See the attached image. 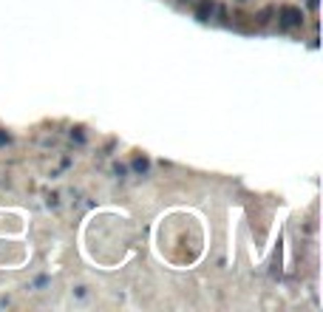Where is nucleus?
<instances>
[{
	"label": "nucleus",
	"mask_w": 323,
	"mask_h": 312,
	"mask_svg": "<svg viewBox=\"0 0 323 312\" xmlns=\"http://www.w3.org/2000/svg\"><path fill=\"white\" fill-rule=\"evenodd\" d=\"M304 23V12L298 6H281V26L284 29H295Z\"/></svg>",
	"instance_id": "1"
},
{
	"label": "nucleus",
	"mask_w": 323,
	"mask_h": 312,
	"mask_svg": "<svg viewBox=\"0 0 323 312\" xmlns=\"http://www.w3.org/2000/svg\"><path fill=\"white\" fill-rule=\"evenodd\" d=\"M213 12H216V3H213V0H201L199 6H196V17H199L201 23H207V20L213 17Z\"/></svg>",
	"instance_id": "2"
},
{
	"label": "nucleus",
	"mask_w": 323,
	"mask_h": 312,
	"mask_svg": "<svg viewBox=\"0 0 323 312\" xmlns=\"http://www.w3.org/2000/svg\"><path fill=\"white\" fill-rule=\"evenodd\" d=\"M134 171L136 173H147V171H150V162H147L145 156H136V159H134Z\"/></svg>",
	"instance_id": "3"
},
{
	"label": "nucleus",
	"mask_w": 323,
	"mask_h": 312,
	"mask_svg": "<svg viewBox=\"0 0 323 312\" xmlns=\"http://www.w3.org/2000/svg\"><path fill=\"white\" fill-rule=\"evenodd\" d=\"M269 14H272V9H264V12L258 14V23H267V20H269Z\"/></svg>",
	"instance_id": "4"
},
{
	"label": "nucleus",
	"mask_w": 323,
	"mask_h": 312,
	"mask_svg": "<svg viewBox=\"0 0 323 312\" xmlns=\"http://www.w3.org/2000/svg\"><path fill=\"white\" fill-rule=\"evenodd\" d=\"M71 139H77V142H85V136H82V131H71Z\"/></svg>",
	"instance_id": "5"
},
{
	"label": "nucleus",
	"mask_w": 323,
	"mask_h": 312,
	"mask_svg": "<svg viewBox=\"0 0 323 312\" xmlns=\"http://www.w3.org/2000/svg\"><path fill=\"white\" fill-rule=\"evenodd\" d=\"M317 6H320V0H309V9H312V12H317Z\"/></svg>",
	"instance_id": "6"
},
{
	"label": "nucleus",
	"mask_w": 323,
	"mask_h": 312,
	"mask_svg": "<svg viewBox=\"0 0 323 312\" xmlns=\"http://www.w3.org/2000/svg\"><path fill=\"white\" fill-rule=\"evenodd\" d=\"M6 142H9V136L3 134V131H0V145H6Z\"/></svg>",
	"instance_id": "7"
},
{
	"label": "nucleus",
	"mask_w": 323,
	"mask_h": 312,
	"mask_svg": "<svg viewBox=\"0 0 323 312\" xmlns=\"http://www.w3.org/2000/svg\"><path fill=\"white\" fill-rule=\"evenodd\" d=\"M179 3H187V0H179Z\"/></svg>",
	"instance_id": "8"
}]
</instances>
